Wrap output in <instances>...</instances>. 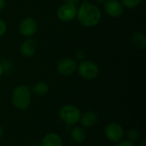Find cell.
Masks as SVG:
<instances>
[{
    "label": "cell",
    "mask_w": 146,
    "mask_h": 146,
    "mask_svg": "<svg viewBox=\"0 0 146 146\" xmlns=\"http://www.w3.org/2000/svg\"><path fill=\"white\" fill-rule=\"evenodd\" d=\"M104 134L110 142L118 143L123 139L125 133L123 127L119 123L110 122L105 127Z\"/></svg>",
    "instance_id": "5"
},
{
    "label": "cell",
    "mask_w": 146,
    "mask_h": 146,
    "mask_svg": "<svg viewBox=\"0 0 146 146\" xmlns=\"http://www.w3.org/2000/svg\"><path fill=\"white\" fill-rule=\"evenodd\" d=\"M76 17L80 24L87 27H92L100 22L102 14L97 5L89 2H84L77 9Z\"/></svg>",
    "instance_id": "1"
},
{
    "label": "cell",
    "mask_w": 146,
    "mask_h": 146,
    "mask_svg": "<svg viewBox=\"0 0 146 146\" xmlns=\"http://www.w3.org/2000/svg\"><path fill=\"white\" fill-rule=\"evenodd\" d=\"M142 0H121V3L127 9H134L138 7Z\"/></svg>",
    "instance_id": "17"
},
{
    "label": "cell",
    "mask_w": 146,
    "mask_h": 146,
    "mask_svg": "<svg viewBox=\"0 0 146 146\" xmlns=\"http://www.w3.org/2000/svg\"><path fill=\"white\" fill-rule=\"evenodd\" d=\"M78 64L75 59L71 57H64L61 59L56 66L58 73L64 76H69L77 69Z\"/></svg>",
    "instance_id": "6"
},
{
    "label": "cell",
    "mask_w": 146,
    "mask_h": 146,
    "mask_svg": "<svg viewBox=\"0 0 146 146\" xmlns=\"http://www.w3.org/2000/svg\"><path fill=\"white\" fill-rule=\"evenodd\" d=\"M1 65H2V67H3V72H4V71H9V69H10V68H12L10 61H3V62L1 63Z\"/></svg>",
    "instance_id": "20"
},
{
    "label": "cell",
    "mask_w": 146,
    "mask_h": 146,
    "mask_svg": "<svg viewBox=\"0 0 146 146\" xmlns=\"http://www.w3.org/2000/svg\"><path fill=\"white\" fill-rule=\"evenodd\" d=\"M104 11L111 17H119L124 12V6L118 0H106L104 3Z\"/></svg>",
    "instance_id": "9"
},
{
    "label": "cell",
    "mask_w": 146,
    "mask_h": 146,
    "mask_svg": "<svg viewBox=\"0 0 146 146\" xmlns=\"http://www.w3.org/2000/svg\"><path fill=\"white\" fill-rule=\"evenodd\" d=\"M63 1L65 2V3L73 4V5H74V6H76V5L79 3V2H80V0H63Z\"/></svg>",
    "instance_id": "22"
},
{
    "label": "cell",
    "mask_w": 146,
    "mask_h": 146,
    "mask_svg": "<svg viewBox=\"0 0 146 146\" xmlns=\"http://www.w3.org/2000/svg\"><path fill=\"white\" fill-rule=\"evenodd\" d=\"M75 57H76V59L77 60H79V61H84L85 60V57H86V53H85V51L84 50H76V52H75Z\"/></svg>",
    "instance_id": "18"
},
{
    "label": "cell",
    "mask_w": 146,
    "mask_h": 146,
    "mask_svg": "<svg viewBox=\"0 0 146 146\" xmlns=\"http://www.w3.org/2000/svg\"><path fill=\"white\" fill-rule=\"evenodd\" d=\"M38 28L37 21L33 17L24 18L19 24V32L25 37H31L35 34Z\"/></svg>",
    "instance_id": "8"
},
{
    "label": "cell",
    "mask_w": 146,
    "mask_h": 146,
    "mask_svg": "<svg viewBox=\"0 0 146 146\" xmlns=\"http://www.w3.org/2000/svg\"><path fill=\"white\" fill-rule=\"evenodd\" d=\"M3 127H1V125H0V139L3 137Z\"/></svg>",
    "instance_id": "24"
},
{
    "label": "cell",
    "mask_w": 146,
    "mask_h": 146,
    "mask_svg": "<svg viewBox=\"0 0 146 146\" xmlns=\"http://www.w3.org/2000/svg\"><path fill=\"white\" fill-rule=\"evenodd\" d=\"M37 51V43L33 38L26 39L21 45V53L26 57L33 56Z\"/></svg>",
    "instance_id": "11"
},
{
    "label": "cell",
    "mask_w": 146,
    "mask_h": 146,
    "mask_svg": "<svg viewBox=\"0 0 146 146\" xmlns=\"http://www.w3.org/2000/svg\"><path fill=\"white\" fill-rule=\"evenodd\" d=\"M71 139L77 144H80L86 139V133L84 128L80 127H74L71 130Z\"/></svg>",
    "instance_id": "13"
},
{
    "label": "cell",
    "mask_w": 146,
    "mask_h": 146,
    "mask_svg": "<svg viewBox=\"0 0 146 146\" xmlns=\"http://www.w3.org/2000/svg\"><path fill=\"white\" fill-rule=\"evenodd\" d=\"M78 68V72L80 77H82L85 80H91L98 77L99 74V68L98 66L92 61H82Z\"/></svg>",
    "instance_id": "4"
},
{
    "label": "cell",
    "mask_w": 146,
    "mask_h": 146,
    "mask_svg": "<svg viewBox=\"0 0 146 146\" xmlns=\"http://www.w3.org/2000/svg\"><path fill=\"white\" fill-rule=\"evenodd\" d=\"M80 124L85 128H90L94 127L98 121V116L97 113L93 111H86L85 114L80 115Z\"/></svg>",
    "instance_id": "10"
},
{
    "label": "cell",
    "mask_w": 146,
    "mask_h": 146,
    "mask_svg": "<svg viewBox=\"0 0 146 146\" xmlns=\"http://www.w3.org/2000/svg\"><path fill=\"white\" fill-rule=\"evenodd\" d=\"M97 2H99V3H104L105 2H106V0H96Z\"/></svg>",
    "instance_id": "27"
},
{
    "label": "cell",
    "mask_w": 146,
    "mask_h": 146,
    "mask_svg": "<svg viewBox=\"0 0 146 146\" xmlns=\"http://www.w3.org/2000/svg\"><path fill=\"white\" fill-rule=\"evenodd\" d=\"M127 141L133 144V143L137 142L140 138L139 131L137 130V129H131V130H129L127 132Z\"/></svg>",
    "instance_id": "16"
},
{
    "label": "cell",
    "mask_w": 146,
    "mask_h": 146,
    "mask_svg": "<svg viewBox=\"0 0 146 146\" xmlns=\"http://www.w3.org/2000/svg\"><path fill=\"white\" fill-rule=\"evenodd\" d=\"M3 67H2V65L0 63V77L3 75Z\"/></svg>",
    "instance_id": "25"
},
{
    "label": "cell",
    "mask_w": 146,
    "mask_h": 146,
    "mask_svg": "<svg viewBox=\"0 0 146 146\" xmlns=\"http://www.w3.org/2000/svg\"><path fill=\"white\" fill-rule=\"evenodd\" d=\"M132 42L134 46L138 49H144L146 45V38L144 33L142 32H135L132 36Z\"/></svg>",
    "instance_id": "14"
},
{
    "label": "cell",
    "mask_w": 146,
    "mask_h": 146,
    "mask_svg": "<svg viewBox=\"0 0 146 146\" xmlns=\"http://www.w3.org/2000/svg\"><path fill=\"white\" fill-rule=\"evenodd\" d=\"M57 17L60 21L64 22H68L74 20L77 15V8L76 6L69 3L62 4L56 12Z\"/></svg>",
    "instance_id": "7"
},
{
    "label": "cell",
    "mask_w": 146,
    "mask_h": 146,
    "mask_svg": "<svg viewBox=\"0 0 146 146\" xmlns=\"http://www.w3.org/2000/svg\"><path fill=\"white\" fill-rule=\"evenodd\" d=\"M6 29H7V27H6L4 21L0 18V37L4 35V33H6Z\"/></svg>",
    "instance_id": "19"
},
{
    "label": "cell",
    "mask_w": 146,
    "mask_h": 146,
    "mask_svg": "<svg viewBox=\"0 0 146 146\" xmlns=\"http://www.w3.org/2000/svg\"><path fill=\"white\" fill-rule=\"evenodd\" d=\"M140 146H146V140L144 139L141 143H140Z\"/></svg>",
    "instance_id": "26"
},
{
    "label": "cell",
    "mask_w": 146,
    "mask_h": 146,
    "mask_svg": "<svg viewBox=\"0 0 146 146\" xmlns=\"http://www.w3.org/2000/svg\"><path fill=\"white\" fill-rule=\"evenodd\" d=\"M32 91L38 96H44L49 92V86L44 81H38L33 86Z\"/></svg>",
    "instance_id": "15"
},
{
    "label": "cell",
    "mask_w": 146,
    "mask_h": 146,
    "mask_svg": "<svg viewBox=\"0 0 146 146\" xmlns=\"http://www.w3.org/2000/svg\"><path fill=\"white\" fill-rule=\"evenodd\" d=\"M116 146H134V145H133V143H131V142H129V141L126 140V141H120V142H118V145H117Z\"/></svg>",
    "instance_id": "21"
},
{
    "label": "cell",
    "mask_w": 146,
    "mask_h": 146,
    "mask_svg": "<svg viewBox=\"0 0 146 146\" xmlns=\"http://www.w3.org/2000/svg\"><path fill=\"white\" fill-rule=\"evenodd\" d=\"M5 7V0H0V11L3 10Z\"/></svg>",
    "instance_id": "23"
},
{
    "label": "cell",
    "mask_w": 146,
    "mask_h": 146,
    "mask_svg": "<svg viewBox=\"0 0 146 146\" xmlns=\"http://www.w3.org/2000/svg\"><path fill=\"white\" fill-rule=\"evenodd\" d=\"M32 99V93L31 90L28 86L25 85H20L17 86L12 92L11 100L13 105L20 110H27L31 104Z\"/></svg>",
    "instance_id": "2"
},
{
    "label": "cell",
    "mask_w": 146,
    "mask_h": 146,
    "mask_svg": "<svg viewBox=\"0 0 146 146\" xmlns=\"http://www.w3.org/2000/svg\"><path fill=\"white\" fill-rule=\"evenodd\" d=\"M40 146H62V139L57 133H50L42 139Z\"/></svg>",
    "instance_id": "12"
},
{
    "label": "cell",
    "mask_w": 146,
    "mask_h": 146,
    "mask_svg": "<svg viewBox=\"0 0 146 146\" xmlns=\"http://www.w3.org/2000/svg\"><path fill=\"white\" fill-rule=\"evenodd\" d=\"M81 113L80 110L74 105L66 104L59 110V116L62 122L67 126H74L80 121Z\"/></svg>",
    "instance_id": "3"
}]
</instances>
